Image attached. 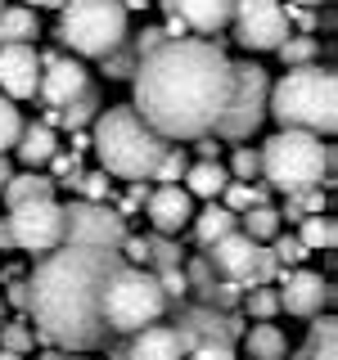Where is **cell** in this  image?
Returning <instances> with one entry per match:
<instances>
[{
  "label": "cell",
  "mask_w": 338,
  "mask_h": 360,
  "mask_svg": "<svg viewBox=\"0 0 338 360\" xmlns=\"http://www.w3.org/2000/svg\"><path fill=\"white\" fill-rule=\"evenodd\" d=\"M194 153H199V162H221V144H217V135H199V140H194Z\"/></svg>",
  "instance_id": "obj_49"
},
{
  "label": "cell",
  "mask_w": 338,
  "mask_h": 360,
  "mask_svg": "<svg viewBox=\"0 0 338 360\" xmlns=\"http://www.w3.org/2000/svg\"><path fill=\"white\" fill-rule=\"evenodd\" d=\"M144 217H149L154 234H176L189 225V217H194V198H189L185 185H154L149 198H144Z\"/></svg>",
  "instance_id": "obj_17"
},
{
  "label": "cell",
  "mask_w": 338,
  "mask_h": 360,
  "mask_svg": "<svg viewBox=\"0 0 338 360\" xmlns=\"http://www.w3.org/2000/svg\"><path fill=\"white\" fill-rule=\"evenodd\" d=\"M172 329L180 333L185 352L189 347H203V342L234 347L244 338V315L239 311H221V307H203V302H180V307L172 311Z\"/></svg>",
  "instance_id": "obj_13"
},
{
  "label": "cell",
  "mask_w": 338,
  "mask_h": 360,
  "mask_svg": "<svg viewBox=\"0 0 338 360\" xmlns=\"http://www.w3.org/2000/svg\"><path fill=\"white\" fill-rule=\"evenodd\" d=\"M9 239L18 252H50L63 243V202L54 198H37V202H18L9 207Z\"/></svg>",
  "instance_id": "obj_11"
},
{
  "label": "cell",
  "mask_w": 338,
  "mask_h": 360,
  "mask_svg": "<svg viewBox=\"0 0 338 360\" xmlns=\"http://www.w3.org/2000/svg\"><path fill=\"white\" fill-rule=\"evenodd\" d=\"M270 243H275V248H270V257H275L280 266H302V262H307V248H302L298 234H284V230H280Z\"/></svg>",
  "instance_id": "obj_41"
},
{
  "label": "cell",
  "mask_w": 338,
  "mask_h": 360,
  "mask_svg": "<svg viewBox=\"0 0 338 360\" xmlns=\"http://www.w3.org/2000/svg\"><path fill=\"white\" fill-rule=\"evenodd\" d=\"M104 347H108V360H131V356H127V342H113V338H108Z\"/></svg>",
  "instance_id": "obj_51"
},
{
  "label": "cell",
  "mask_w": 338,
  "mask_h": 360,
  "mask_svg": "<svg viewBox=\"0 0 338 360\" xmlns=\"http://www.w3.org/2000/svg\"><path fill=\"white\" fill-rule=\"evenodd\" d=\"M41 82V54L37 45L14 41V45H0V90L9 99H32Z\"/></svg>",
  "instance_id": "obj_16"
},
{
  "label": "cell",
  "mask_w": 338,
  "mask_h": 360,
  "mask_svg": "<svg viewBox=\"0 0 338 360\" xmlns=\"http://www.w3.org/2000/svg\"><path fill=\"white\" fill-rule=\"evenodd\" d=\"M158 275V288H163V297H167V307L172 302H185V292H189V284H185V270L180 266H167V270H154Z\"/></svg>",
  "instance_id": "obj_43"
},
{
  "label": "cell",
  "mask_w": 338,
  "mask_h": 360,
  "mask_svg": "<svg viewBox=\"0 0 338 360\" xmlns=\"http://www.w3.org/2000/svg\"><path fill=\"white\" fill-rule=\"evenodd\" d=\"M275 275H280V311H289V315H298V320H315L320 315V307H334V297H338V288L330 284V279H320L315 270H284V266H275Z\"/></svg>",
  "instance_id": "obj_14"
},
{
  "label": "cell",
  "mask_w": 338,
  "mask_h": 360,
  "mask_svg": "<svg viewBox=\"0 0 338 360\" xmlns=\"http://www.w3.org/2000/svg\"><path fill=\"white\" fill-rule=\"evenodd\" d=\"M266 95H270V77L262 63H253V59L230 63V95H225L221 117L212 122V135L225 144L253 140L266 122Z\"/></svg>",
  "instance_id": "obj_8"
},
{
  "label": "cell",
  "mask_w": 338,
  "mask_h": 360,
  "mask_svg": "<svg viewBox=\"0 0 338 360\" xmlns=\"http://www.w3.org/2000/svg\"><path fill=\"white\" fill-rule=\"evenodd\" d=\"M23 275V266H5V270H0V284H9V279H18Z\"/></svg>",
  "instance_id": "obj_55"
},
{
  "label": "cell",
  "mask_w": 338,
  "mask_h": 360,
  "mask_svg": "<svg viewBox=\"0 0 338 360\" xmlns=\"http://www.w3.org/2000/svg\"><path fill=\"white\" fill-rule=\"evenodd\" d=\"M27 5H32V9H59L63 0H27Z\"/></svg>",
  "instance_id": "obj_57"
},
{
  "label": "cell",
  "mask_w": 338,
  "mask_h": 360,
  "mask_svg": "<svg viewBox=\"0 0 338 360\" xmlns=\"http://www.w3.org/2000/svg\"><path fill=\"white\" fill-rule=\"evenodd\" d=\"M5 320H9V302L0 297V324H5Z\"/></svg>",
  "instance_id": "obj_59"
},
{
  "label": "cell",
  "mask_w": 338,
  "mask_h": 360,
  "mask_svg": "<svg viewBox=\"0 0 338 360\" xmlns=\"http://www.w3.org/2000/svg\"><path fill=\"white\" fill-rule=\"evenodd\" d=\"M154 5H163V14H176L180 22H185L189 37L217 41V32L230 22V5H234V0H154Z\"/></svg>",
  "instance_id": "obj_18"
},
{
  "label": "cell",
  "mask_w": 338,
  "mask_h": 360,
  "mask_svg": "<svg viewBox=\"0 0 338 360\" xmlns=\"http://www.w3.org/2000/svg\"><path fill=\"white\" fill-rule=\"evenodd\" d=\"M41 54V82H37V99L45 108H63L90 86V72L77 59H68L59 50H37Z\"/></svg>",
  "instance_id": "obj_15"
},
{
  "label": "cell",
  "mask_w": 338,
  "mask_h": 360,
  "mask_svg": "<svg viewBox=\"0 0 338 360\" xmlns=\"http://www.w3.org/2000/svg\"><path fill=\"white\" fill-rule=\"evenodd\" d=\"M0 360H27V356H18V352H5V347H0Z\"/></svg>",
  "instance_id": "obj_58"
},
{
  "label": "cell",
  "mask_w": 338,
  "mask_h": 360,
  "mask_svg": "<svg viewBox=\"0 0 338 360\" xmlns=\"http://www.w3.org/2000/svg\"><path fill=\"white\" fill-rule=\"evenodd\" d=\"M185 360H239V356H234V347H225V342H203V347H189Z\"/></svg>",
  "instance_id": "obj_46"
},
{
  "label": "cell",
  "mask_w": 338,
  "mask_h": 360,
  "mask_svg": "<svg viewBox=\"0 0 338 360\" xmlns=\"http://www.w3.org/2000/svg\"><path fill=\"white\" fill-rule=\"evenodd\" d=\"M104 108V95H99V86L90 82L82 95L73 99V104H63L59 108V127H68V131H82V127H90L95 122V112Z\"/></svg>",
  "instance_id": "obj_28"
},
{
  "label": "cell",
  "mask_w": 338,
  "mask_h": 360,
  "mask_svg": "<svg viewBox=\"0 0 338 360\" xmlns=\"http://www.w3.org/2000/svg\"><path fill=\"white\" fill-rule=\"evenodd\" d=\"M167 311V297L163 288H158V275L144 266H127L118 262V270L104 279V288H99V315H104L108 333H135L144 329V324L163 320Z\"/></svg>",
  "instance_id": "obj_6"
},
{
  "label": "cell",
  "mask_w": 338,
  "mask_h": 360,
  "mask_svg": "<svg viewBox=\"0 0 338 360\" xmlns=\"http://www.w3.org/2000/svg\"><path fill=\"white\" fill-rule=\"evenodd\" d=\"M9 176H14V162H9V153H0V189L9 185Z\"/></svg>",
  "instance_id": "obj_53"
},
{
  "label": "cell",
  "mask_w": 338,
  "mask_h": 360,
  "mask_svg": "<svg viewBox=\"0 0 338 360\" xmlns=\"http://www.w3.org/2000/svg\"><path fill=\"white\" fill-rule=\"evenodd\" d=\"M90 149V131L82 127V131H73V153H86Z\"/></svg>",
  "instance_id": "obj_50"
},
{
  "label": "cell",
  "mask_w": 338,
  "mask_h": 360,
  "mask_svg": "<svg viewBox=\"0 0 338 360\" xmlns=\"http://www.w3.org/2000/svg\"><path fill=\"white\" fill-rule=\"evenodd\" d=\"M257 153H262V180L280 194H302V189H315V185L334 189L338 158L330 144H320V135L280 127Z\"/></svg>",
  "instance_id": "obj_5"
},
{
  "label": "cell",
  "mask_w": 338,
  "mask_h": 360,
  "mask_svg": "<svg viewBox=\"0 0 338 360\" xmlns=\"http://www.w3.org/2000/svg\"><path fill=\"white\" fill-rule=\"evenodd\" d=\"M185 189H189V198H221V189H225V180H230V172H225L221 162H189L185 167Z\"/></svg>",
  "instance_id": "obj_26"
},
{
  "label": "cell",
  "mask_w": 338,
  "mask_h": 360,
  "mask_svg": "<svg viewBox=\"0 0 338 360\" xmlns=\"http://www.w3.org/2000/svg\"><path fill=\"white\" fill-rule=\"evenodd\" d=\"M54 149H59L54 127H45V122H23V131H18V140H14V153H18L23 167H45Z\"/></svg>",
  "instance_id": "obj_21"
},
{
  "label": "cell",
  "mask_w": 338,
  "mask_h": 360,
  "mask_svg": "<svg viewBox=\"0 0 338 360\" xmlns=\"http://www.w3.org/2000/svg\"><path fill=\"white\" fill-rule=\"evenodd\" d=\"M18 131H23V112L14 108V99H9V95H0V153L14 149Z\"/></svg>",
  "instance_id": "obj_40"
},
{
  "label": "cell",
  "mask_w": 338,
  "mask_h": 360,
  "mask_svg": "<svg viewBox=\"0 0 338 360\" xmlns=\"http://www.w3.org/2000/svg\"><path fill=\"white\" fill-rule=\"evenodd\" d=\"M0 252H14V239H9V221L0 217Z\"/></svg>",
  "instance_id": "obj_52"
},
{
  "label": "cell",
  "mask_w": 338,
  "mask_h": 360,
  "mask_svg": "<svg viewBox=\"0 0 338 360\" xmlns=\"http://www.w3.org/2000/svg\"><path fill=\"white\" fill-rule=\"evenodd\" d=\"M284 360H338V320L334 315H315L307 342H302L293 356H284Z\"/></svg>",
  "instance_id": "obj_23"
},
{
  "label": "cell",
  "mask_w": 338,
  "mask_h": 360,
  "mask_svg": "<svg viewBox=\"0 0 338 360\" xmlns=\"http://www.w3.org/2000/svg\"><path fill=\"white\" fill-rule=\"evenodd\" d=\"M0 297H5V302H9V307H14V311H23V315H27V275L9 279V284H5V292H0Z\"/></svg>",
  "instance_id": "obj_47"
},
{
  "label": "cell",
  "mask_w": 338,
  "mask_h": 360,
  "mask_svg": "<svg viewBox=\"0 0 338 360\" xmlns=\"http://www.w3.org/2000/svg\"><path fill=\"white\" fill-rule=\"evenodd\" d=\"M0 5H5V0H0Z\"/></svg>",
  "instance_id": "obj_61"
},
{
  "label": "cell",
  "mask_w": 338,
  "mask_h": 360,
  "mask_svg": "<svg viewBox=\"0 0 338 360\" xmlns=\"http://www.w3.org/2000/svg\"><path fill=\"white\" fill-rule=\"evenodd\" d=\"M149 266L167 270V266H185V248L176 234H149Z\"/></svg>",
  "instance_id": "obj_35"
},
{
  "label": "cell",
  "mask_w": 338,
  "mask_h": 360,
  "mask_svg": "<svg viewBox=\"0 0 338 360\" xmlns=\"http://www.w3.org/2000/svg\"><path fill=\"white\" fill-rule=\"evenodd\" d=\"M298 239L307 252H334V243H338V225L330 212H311V217H302L298 221Z\"/></svg>",
  "instance_id": "obj_27"
},
{
  "label": "cell",
  "mask_w": 338,
  "mask_h": 360,
  "mask_svg": "<svg viewBox=\"0 0 338 360\" xmlns=\"http://www.w3.org/2000/svg\"><path fill=\"white\" fill-rule=\"evenodd\" d=\"M163 41H167V37H163V27H140V37L131 41V50H135V54H149V50H158Z\"/></svg>",
  "instance_id": "obj_48"
},
{
  "label": "cell",
  "mask_w": 338,
  "mask_h": 360,
  "mask_svg": "<svg viewBox=\"0 0 338 360\" xmlns=\"http://www.w3.org/2000/svg\"><path fill=\"white\" fill-rule=\"evenodd\" d=\"M298 5H311L315 9V5H325V0H298Z\"/></svg>",
  "instance_id": "obj_60"
},
{
  "label": "cell",
  "mask_w": 338,
  "mask_h": 360,
  "mask_svg": "<svg viewBox=\"0 0 338 360\" xmlns=\"http://www.w3.org/2000/svg\"><path fill=\"white\" fill-rule=\"evenodd\" d=\"M225 172H230V180H262V153H257L253 144H234Z\"/></svg>",
  "instance_id": "obj_38"
},
{
  "label": "cell",
  "mask_w": 338,
  "mask_h": 360,
  "mask_svg": "<svg viewBox=\"0 0 338 360\" xmlns=\"http://www.w3.org/2000/svg\"><path fill=\"white\" fill-rule=\"evenodd\" d=\"M41 360H86V352H45Z\"/></svg>",
  "instance_id": "obj_54"
},
{
  "label": "cell",
  "mask_w": 338,
  "mask_h": 360,
  "mask_svg": "<svg viewBox=\"0 0 338 360\" xmlns=\"http://www.w3.org/2000/svg\"><path fill=\"white\" fill-rule=\"evenodd\" d=\"M32 342H37V329H32V320H5V324H0V347H5V352L27 356Z\"/></svg>",
  "instance_id": "obj_36"
},
{
  "label": "cell",
  "mask_w": 338,
  "mask_h": 360,
  "mask_svg": "<svg viewBox=\"0 0 338 360\" xmlns=\"http://www.w3.org/2000/svg\"><path fill=\"white\" fill-rule=\"evenodd\" d=\"M0 198H5L9 207H18V202H37V198H54V180L45 176L41 167H27V172L9 176V185L0 189Z\"/></svg>",
  "instance_id": "obj_24"
},
{
  "label": "cell",
  "mask_w": 338,
  "mask_h": 360,
  "mask_svg": "<svg viewBox=\"0 0 338 360\" xmlns=\"http://www.w3.org/2000/svg\"><path fill=\"white\" fill-rule=\"evenodd\" d=\"M41 37V18L32 5H0V45H14V41H27L37 45Z\"/></svg>",
  "instance_id": "obj_25"
},
{
  "label": "cell",
  "mask_w": 338,
  "mask_h": 360,
  "mask_svg": "<svg viewBox=\"0 0 338 360\" xmlns=\"http://www.w3.org/2000/svg\"><path fill=\"white\" fill-rule=\"evenodd\" d=\"M239 307L253 315V320H275L280 315V292L270 288V284H257V288H244V297H239Z\"/></svg>",
  "instance_id": "obj_34"
},
{
  "label": "cell",
  "mask_w": 338,
  "mask_h": 360,
  "mask_svg": "<svg viewBox=\"0 0 338 360\" xmlns=\"http://www.w3.org/2000/svg\"><path fill=\"white\" fill-rule=\"evenodd\" d=\"M90 149H95L99 167L118 180H149L158 158H163L167 140L131 104H108L90 122Z\"/></svg>",
  "instance_id": "obj_3"
},
{
  "label": "cell",
  "mask_w": 338,
  "mask_h": 360,
  "mask_svg": "<svg viewBox=\"0 0 338 360\" xmlns=\"http://www.w3.org/2000/svg\"><path fill=\"white\" fill-rule=\"evenodd\" d=\"M284 18H289V27H298V32H315V9L311 5L284 0Z\"/></svg>",
  "instance_id": "obj_45"
},
{
  "label": "cell",
  "mask_w": 338,
  "mask_h": 360,
  "mask_svg": "<svg viewBox=\"0 0 338 360\" xmlns=\"http://www.w3.org/2000/svg\"><path fill=\"white\" fill-rule=\"evenodd\" d=\"M118 248L59 243L37 257L27 275V320H37V338L59 352H99L108 342V324L99 315V288L118 270Z\"/></svg>",
  "instance_id": "obj_2"
},
{
  "label": "cell",
  "mask_w": 338,
  "mask_h": 360,
  "mask_svg": "<svg viewBox=\"0 0 338 360\" xmlns=\"http://www.w3.org/2000/svg\"><path fill=\"white\" fill-rule=\"evenodd\" d=\"M77 189H82V198H90V202H108L113 198V176L104 167H99V172H82Z\"/></svg>",
  "instance_id": "obj_42"
},
{
  "label": "cell",
  "mask_w": 338,
  "mask_h": 360,
  "mask_svg": "<svg viewBox=\"0 0 338 360\" xmlns=\"http://www.w3.org/2000/svg\"><path fill=\"white\" fill-rule=\"evenodd\" d=\"M154 180H127V198L118 202V217H131L135 207H144V198H149Z\"/></svg>",
  "instance_id": "obj_44"
},
{
  "label": "cell",
  "mask_w": 338,
  "mask_h": 360,
  "mask_svg": "<svg viewBox=\"0 0 338 360\" xmlns=\"http://www.w3.org/2000/svg\"><path fill=\"white\" fill-rule=\"evenodd\" d=\"M131 86V108L163 140H199V135H212V122L225 108L230 59L208 37H176L140 54Z\"/></svg>",
  "instance_id": "obj_1"
},
{
  "label": "cell",
  "mask_w": 338,
  "mask_h": 360,
  "mask_svg": "<svg viewBox=\"0 0 338 360\" xmlns=\"http://www.w3.org/2000/svg\"><path fill=\"white\" fill-rule=\"evenodd\" d=\"M275 54L284 59V68H298V63H315V54H320V41H315L311 32H289V37L275 45Z\"/></svg>",
  "instance_id": "obj_31"
},
{
  "label": "cell",
  "mask_w": 338,
  "mask_h": 360,
  "mask_svg": "<svg viewBox=\"0 0 338 360\" xmlns=\"http://www.w3.org/2000/svg\"><path fill=\"white\" fill-rule=\"evenodd\" d=\"M203 257L212 262V270H217L221 279H234V284H244V288L270 284V279H275V266H280L275 257H270V248L248 239L244 230H230L225 239L203 248Z\"/></svg>",
  "instance_id": "obj_9"
},
{
  "label": "cell",
  "mask_w": 338,
  "mask_h": 360,
  "mask_svg": "<svg viewBox=\"0 0 338 360\" xmlns=\"http://www.w3.org/2000/svg\"><path fill=\"white\" fill-rule=\"evenodd\" d=\"M266 117H275L289 131L334 135V127H338V77H334V68H320V63L289 68L266 95Z\"/></svg>",
  "instance_id": "obj_4"
},
{
  "label": "cell",
  "mask_w": 338,
  "mask_h": 360,
  "mask_svg": "<svg viewBox=\"0 0 338 360\" xmlns=\"http://www.w3.org/2000/svg\"><path fill=\"white\" fill-rule=\"evenodd\" d=\"M225 27L234 32V41H239L244 50H257V54L275 50V45L293 32L280 0H234Z\"/></svg>",
  "instance_id": "obj_10"
},
{
  "label": "cell",
  "mask_w": 338,
  "mask_h": 360,
  "mask_svg": "<svg viewBox=\"0 0 338 360\" xmlns=\"http://www.w3.org/2000/svg\"><path fill=\"white\" fill-rule=\"evenodd\" d=\"M244 352H248V360H284L289 356V338H284L280 324L257 320L253 329H244Z\"/></svg>",
  "instance_id": "obj_22"
},
{
  "label": "cell",
  "mask_w": 338,
  "mask_h": 360,
  "mask_svg": "<svg viewBox=\"0 0 338 360\" xmlns=\"http://www.w3.org/2000/svg\"><path fill=\"white\" fill-rule=\"evenodd\" d=\"M154 5V0H122V9H127V14H131V9H149Z\"/></svg>",
  "instance_id": "obj_56"
},
{
  "label": "cell",
  "mask_w": 338,
  "mask_h": 360,
  "mask_svg": "<svg viewBox=\"0 0 338 360\" xmlns=\"http://www.w3.org/2000/svg\"><path fill=\"white\" fill-rule=\"evenodd\" d=\"M189 225H194V243H199V248H212L217 239H225L230 230H239V217H234V212L225 207L221 198H208V207L194 212V217H189Z\"/></svg>",
  "instance_id": "obj_20"
},
{
  "label": "cell",
  "mask_w": 338,
  "mask_h": 360,
  "mask_svg": "<svg viewBox=\"0 0 338 360\" xmlns=\"http://www.w3.org/2000/svg\"><path fill=\"white\" fill-rule=\"evenodd\" d=\"M221 202L239 217V212H248V207H257V202H270V185L262 180H225V189H221Z\"/></svg>",
  "instance_id": "obj_30"
},
{
  "label": "cell",
  "mask_w": 338,
  "mask_h": 360,
  "mask_svg": "<svg viewBox=\"0 0 338 360\" xmlns=\"http://www.w3.org/2000/svg\"><path fill=\"white\" fill-rule=\"evenodd\" d=\"M239 230L248 234V239H257V243H270L280 230H284V221H280V212L270 207V202H257V207L239 212Z\"/></svg>",
  "instance_id": "obj_29"
},
{
  "label": "cell",
  "mask_w": 338,
  "mask_h": 360,
  "mask_svg": "<svg viewBox=\"0 0 338 360\" xmlns=\"http://www.w3.org/2000/svg\"><path fill=\"white\" fill-rule=\"evenodd\" d=\"M127 356L131 360H185V342H180V333L172 324L154 320L144 329L127 333Z\"/></svg>",
  "instance_id": "obj_19"
},
{
  "label": "cell",
  "mask_w": 338,
  "mask_h": 360,
  "mask_svg": "<svg viewBox=\"0 0 338 360\" xmlns=\"http://www.w3.org/2000/svg\"><path fill=\"white\" fill-rule=\"evenodd\" d=\"M127 239V217H118L113 202H90L77 198L63 207V243L82 248H118Z\"/></svg>",
  "instance_id": "obj_12"
},
{
  "label": "cell",
  "mask_w": 338,
  "mask_h": 360,
  "mask_svg": "<svg viewBox=\"0 0 338 360\" xmlns=\"http://www.w3.org/2000/svg\"><path fill=\"white\" fill-rule=\"evenodd\" d=\"M54 41L82 59H99L127 41V9L122 0H63Z\"/></svg>",
  "instance_id": "obj_7"
},
{
  "label": "cell",
  "mask_w": 338,
  "mask_h": 360,
  "mask_svg": "<svg viewBox=\"0 0 338 360\" xmlns=\"http://www.w3.org/2000/svg\"><path fill=\"white\" fill-rule=\"evenodd\" d=\"M180 270H185V284H189V292H194V302H203V297H208V288L221 279L217 270H212L208 257H194V262H189V266H180Z\"/></svg>",
  "instance_id": "obj_39"
},
{
  "label": "cell",
  "mask_w": 338,
  "mask_h": 360,
  "mask_svg": "<svg viewBox=\"0 0 338 360\" xmlns=\"http://www.w3.org/2000/svg\"><path fill=\"white\" fill-rule=\"evenodd\" d=\"M185 167H189L185 144H180V140H167V149H163V158H158V167H154L149 180H158V185H176V180L185 176Z\"/></svg>",
  "instance_id": "obj_33"
},
{
  "label": "cell",
  "mask_w": 338,
  "mask_h": 360,
  "mask_svg": "<svg viewBox=\"0 0 338 360\" xmlns=\"http://www.w3.org/2000/svg\"><path fill=\"white\" fill-rule=\"evenodd\" d=\"M45 167H50V180H54V185H68V189H77V180H82V153H73V149H68V153H59V149H54Z\"/></svg>",
  "instance_id": "obj_37"
},
{
  "label": "cell",
  "mask_w": 338,
  "mask_h": 360,
  "mask_svg": "<svg viewBox=\"0 0 338 360\" xmlns=\"http://www.w3.org/2000/svg\"><path fill=\"white\" fill-rule=\"evenodd\" d=\"M135 63H140V54L131 50V41L113 45L108 54H99V72H104V82H131Z\"/></svg>",
  "instance_id": "obj_32"
}]
</instances>
